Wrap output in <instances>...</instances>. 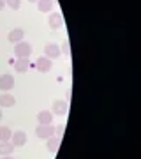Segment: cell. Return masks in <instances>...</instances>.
<instances>
[{"instance_id": "22", "label": "cell", "mask_w": 141, "mask_h": 159, "mask_svg": "<svg viewBox=\"0 0 141 159\" xmlns=\"http://www.w3.org/2000/svg\"><path fill=\"white\" fill-rule=\"evenodd\" d=\"M28 2H32V4H37V0H28Z\"/></svg>"}, {"instance_id": "7", "label": "cell", "mask_w": 141, "mask_h": 159, "mask_svg": "<svg viewBox=\"0 0 141 159\" xmlns=\"http://www.w3.org/2000/svg\"><path fill=\"white\" fill-rule=\"evenodd\" d=\"M35 67L39 73H50L51 67H53V64H51V58L48 57H39L37 58V62H35Z\"/></svg>"}, {"instance_id": "10", "label": "cell", "mask_w": 141, "mask_h": 159, "mask_svg": "<svg viewBox=\"0 0 141 159\" xmlns=\"http://www.w3.org/2000/svg\"><path fill=\"white\" fill-rule=\"evenodd\" d=\"M16 104V99L12 94H0V108H11Z\"/></svg>"}, {"instance_id": "13", "label": "cell", "mask_w": 141, "mask_h": 159, "mask_svg": "<svg viewBox=\"0 0 141 159\" xmlns=\"http://www.w3.org/2000/svg\"><path fill=\"white\" fill-rule=\"evenodd\" d=\"M46 147H48V150H50V152H56V150L60 148V136H51V138H48Z\"/></svg>"}, {"instance_id": "14", "label": "cell", "mask_w": 141, "mask_h": 159, "mask_svg": "<svg viewBox=\"0 0 141 159\" xmlns=\"http://www.w3.org/2000/svg\"><path fill=\"white\" fill-rule=\"evenodd\" d=\"M37 9L41 12H50L53 9V0H37Z\"/></svg>"}, {"instance_id": "21", "label": "cell", "mask_w": 141, "mask_h": 159, "mask_svg": "<svg viewBox=\"0 0 141 159\" xmlns=\"http://www.w3.org/2000/svg\"><path fill=\"white\" fill-rule=\"evenodd\" d=\"M2 117H4V113H2V108H0V120H2Z\"/></svg>"}, {"instance_id": "9", "label": "cell", "mask_w": 141, "mask_h": 159, "mask_svg": "<svg viewBox=\"0 0 141 159\" xmlns=\"http://www.w3.org/2000/svg\"><path fill=\"white\" fill-rule=\"evenodd\" d=\"M23 37H25V30H23V29H14V30H11V32H9V35H7L9 43H12V44L21 43Z\"/></svg>"}, {"instance_id": "15", "label": "cell", "mask_w": 141, "mask_h": 159, "mask_svg": "<svg viewBox=\"0 0 141 159\" xmlns=\"http://www.w3.org/2000/svg\"><path fill=\"white\" fill-rule=\"evenodd\" d=\"M14 145L11 142H0V156H11Z\"/></svg>"}, {"instance_id": "4", "label": "cell", "mask_w": 141, "mask_h": 159, "mask_svg": "<svg viewBox=\"0 0 141 159\" xmlns=\"http://www.w3.org/2000/svg\"><path fill=\"white\" fill-rule=\"evenodd\" d=\"M51 113L56 115V117H64V115L67 113V102L60 101V99L53 101V104H51Z\"/></svg>"}, {"instance_id": "18", "label": "cell", "mask_w": 141, "mask_h": 159, "mask_svg": "<svg viewBox=\"0 0 141 159\" xmlns=\"http://www.w3.org/2000/svg\"><path fill=\"white\" fill-rule=\"evenodd\" d=\"M60 51H62V55H65V57H71V46H69L67 41H64V43H62Z\"/></svg>"}, {"instance_id": "17", "label": "cell", "mask_w": 141, "mask_h": 159, "mask_svg": "<svg viewBox=\"0 0 141 159\" xmlns=\"http://www.w3.org/2000/svg\"><path fill=\"white\" fill-rule=\"evenodd\" d=\"M4 2H6V6H9L14 11H18L21 7V0H4Z\"/></svg>"}, {"instance_id": "6", "label": "cell", "mask_w": 141, "mask_h": 159, "mask_svg": "<svg viewBox=\"0 0 141 159\" xmlns=\"http://www.w3.org/2000/svg\"><path fill=\"white\" fill-rule=\"evenodd\" d=\"M62 55V51H60V46L55 44V43H48L44 46V57L48 58H58Z\"/></svg>"}, {"instance_id": "16", "label": "cell", "mask_w": 141, "mask_h": 159, "mask_svg": "<svg viewBox=\"0 0 141 159\" xmlns=\"http://www.w3.org/2000/svg\"><path fill=\"white\" fill-rule=\"evenodd\" d=\"M11 136H12L11 127H7V125H0V142H9Z\"/></svg>"}, {"instance_id": "12", "label": "cell", "mask_w": 141, "mask_h": 159, "mask_svg": "<svg viewBox=\"0 0 141 159\" xmlns=\"http://www.w3.org/2000/svg\"><path fill=\"white\" fill-rule=\"evenodd\" d=\"M37 122L39 124H51L53 122V113H51L50 110H42L37 113Z\"/></svg>"}, {"instance_id": "5", "label": "cell", "mask_w": 141, "mask_h": 159, "mask_svg": "<svg viewBox=\"0 0 141 159\" xmlns=\"http://www.w3.org/2000/svg\"><path fill=\"white\" fill-rule=\"evenodd\" d=\"M9 142H11L14 147H23V145L27 143V133H25V131H21V129L14 131Z\"/></svg>"}, {"instance_id": "20", "label": "cell", "mask_w": 141, "mask_h": 159, "mask_svg": "<svg viewBox=\"0 0 141 159\" xmlns=\"http://www.w3.org/2000/svg\"><path fill=\"white\" fill-rule=\"evenodd\" d=\"M2 159H14V157H12V156H4Z\"/></svg>"}, {"instance_id": "2", "label": "cell", "mask_w": 141, "mask_h": 159, "mask_svg": "<svg viewBox=\"0 0 141 159\" xmlns=\"http://www.w3.org/2000/svg\"><path fill=\"white\" fill-rule=\"evenodd\" d=\"M32 50H34L32 44L27 43V41H21V43L14 44V55H16V58H30Z\"/></svg>"}, {"instance_id": "11", "label": "cell", "mask_w": 141, "mask_h": 159, "mask_svg": "<svg viewBox=\"0 0 141 159\" xmlns=\"http://www.w3.org/2000/svg\"><path fill=\"white\" fill-rule=\"evenodd\" d=\"M28 66H30L28 58H16V60H14V71H16V73H20V74L27 73Z\"/></svg>"}, {"instance_id": "19", "label": "cell", "mask_w": 141, "mask_h": 159, "mask_svg": "<svg viewBox=\"0 0 141 159\" xmlns=\"http://www.w3.org/2000/svg\"><path fill=\"white\" fill-rule=\"evenodd\" d=\"M4 7H6V2H4V0H0V11H2Z\"/></svg>"}, {"instance_id": "3", "label": "cell", "mask_w": 141, "mask_h": 159, "mask_svg": "<svg viewBox=\"0 0 141 159\" xmlns=\"http://www.w3.org/2000/svg\"><path fill=\"white\" fill-rule=\"evenodd\" d=\"M14 89V76L9 73L6 74H0V90L4 92H9Z\"/></svg>"}, {"instance_id": "1", "label": "cell", "mask_w": 141, "mask_h": 159, "mask_svg": "<svg viewBox=\"0 0 141 159\" xmlns=\"http://www.w3.org/2000/svg\"><path fill=\"white\" fill-rule=\"evenodd\" d=\"M56 134V127L53 124H39L35 127V136L41 140H48V138Z\"/></svg>"}, {"instance_id": "8", "label": "cell", "mask_w": 141, "mask_h": 159, "mask_svg": "<svg viewBox=\"0 0 141 159\" xmlns=\"http://www.w3.org/2000/svg\"><path fill=\"white\" fill-rule=\"evenodd\" d=\"M48 23H50V29H53V30L60 29V27L64 25L62 14H60V12H51L50 18H48Z\"/></svg>"}]
</instances>
